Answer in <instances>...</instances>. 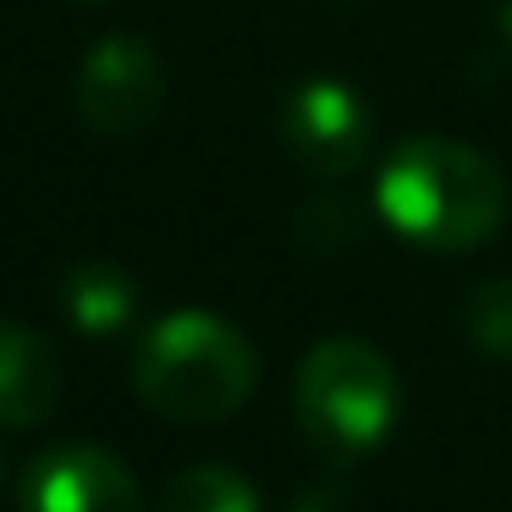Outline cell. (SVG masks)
I'll list each match as a JSON object with an SVG mask.
<instances>
[{
  "label": "cell",
  "mask_w": 512,
  "mask_h": 512,
  "mask_svg": "<svg viewBox=\"0 0 512 512\" xmlns=\"http://www.w3.org/2000/svg\"><path fill=\"white\" fill-rule=\"evenodd\" d=\"M375 210L424 254H468L507 221V182L496 160L463 138H402L375 177Z\"/></svg>",
  "instance_id": "obj_1"
},
{
  "label": "cell",
  "mask_w": 512,
  "mask_h": 512,
  "mask_svg": "<svg viewBox=\"0 0 512 512\" xmlns=\"http://www.w3.org/2000/svg\"><path fill=\"white\" fill-rule=\"evenodd\" d=\"M61 309H67V320L78 325L83 336H116V331H127L133 314H138V287H133L127 270L89 259V265L67 270V281H61Z\"/></svg>",
  "instance_id": "obj_8"
},
{
  "label": "cell",
  "mask_w": 512,
  "mask_h": 512,
  "mask_svg": "<svg viewBox=\"0 0 512 512\" xmlns=\"http://www.w3.org/2000/svg\"><path fill=\"white\" fill-rule=\"evenodd\" d=\"M276 138L309 177L336 182L364 166L369 138H375V116H369L364 94L353 83L303 78L276 111Z\"/></svg>",
  "instance_id": "obj_4"
},
{
  "label": "cell",
  "mask_w": 512,
  "mask_h": 512,
  "mask_svg": "<svg viewBox=\"0 0 512 512\" xmlns=\"http://www.w3.org/2000/svg\"><path fill=\"white\" fill-rule=\"evenodd\" d=\"M160 512H265L259 490L226 463H193L160 496Z\"/></svg>",
  "instance_id": "obj_9"
},
{
  "label": "cell",
  "mask_w": 512,
  "mask_h": 512,
  "mask_svg": "<svg viewBox=\"0 0 512 512\" xmlns=\"http://www.w3.org/2000/svg\"><path fill=\"white\" fill-rule=\"evenodd\" d=\"M292 512H353V507H347V496H342V490L314 485V490H303V496L292 501Z\"/></svg>",
  "instance_id": "obj_11"
},
{
  "label": "cell",
  "mask_w": 512,
  "mask_h": 512,
  "mask_svg": "<svg viewBox=\"0 0 512 512\" xmlns=\"http://www.w3.org/2000/svg\"><path fill=\"white\" fill-rule=\"evenodd\" d=\"M17 507L23 512H144V490H138L133 468L116 452L89 441H67L28 463L23 485H17Z\"/></svg>",
  "instance_id": "obj_6"
},
{
  "label": "cell",
  "mask_w": 512,
  "mask_h": 512,
  "mask_svg": "<svg viewBox=\"0 0 512 512\" xmlns=\"http://www.w3.org/2000/svg\"><path fill=\"white\" fill-rule=\"evenodd\" d=\"M259 358L232 320L210 309H177L144 331L133 353V391L166 424H221L254 397Z\"/></svg>",
  "instance_id": "obj_2"
},
{
  "label": "cell",
  "mask_w": 512,
  "mask_h": 512,
  "mask_svg": "<svg viewBox=\"0 0 512 512\" xmlns=\"http://www.w3.org/2000/svg\"><path fill=\"white\" fill-rule=\"evenodd\" d=\"M463 331L479 353L512 358V281H485L463 303Z\"/></svg>",
  "instance_id": "obj_10"
},
{
  "label": "cell",
  "mask_w": 512,
  "mask_h": 512,
  "mask_svg": "<svg viewBox=\"0 0 512 512\" xmlns=\"http://www.w3.org/2000/svg\"><path fill=\"white\" fill-rule=\"evenodd\" d=\"M61 402V358L34 325L0 320V424L34 430Z\"/></svg>",
  "instance_id": "obj_7"
},
{
  "label": "cell",
  "mask_w": 512,
  "mask_h": 512,
  "mask_svg": "<svg viewBox=\"0 0 512 512\" xmlns=\"http://www.w3.org/2000/svg\"><path fill=\"white\" fill-rule=\"evenodd\" d=\"M292 408L314 452L331 463L369 457L402 413V380L397 364L364 336H325L303 353L292 380Z\"/></svg>",
  "instance_id": "obj_3"
},
{
  "label": "cell",
  "mask_w": 512,
  "mask_h": 512,
  "mask_svg": "<svg viewBox=\"0 0 512 512\" xmlns=\"http://www.w3.org/2000/svg\"><path fill=\"white\" fill-rule=\"evenodd\" d=\"M72 100H78V116L100 138H133L166 105V67H160L149 39L111 34L83 56Z\"/></svg>",
  "instance_id": "obj_5"
}]
</instances>
